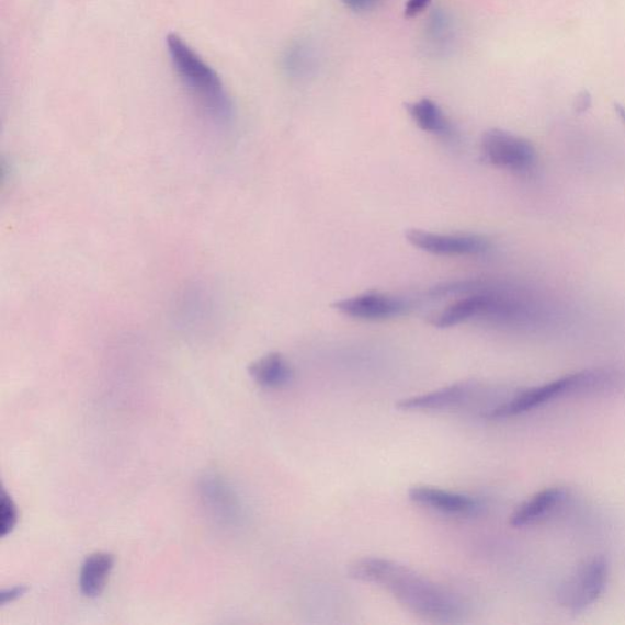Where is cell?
I'll return each instance as SVG.
<instances>
[{"label":"cell","mask_w":625,"mask_h":625,"mask_svg":"<svg viewBox=\"0 0 625 625\" xmlns=\"http://www.w3.org/2000/svg\"><path fill=\"white\" fill-rule=\"evenodd\" d=\"M349 576L362 583L380 587L409 612L430 622L452 623L465 613L461 601L450 591L391 559L364 557L354 560Z\"/></svg>","instance_id":"6da1fadb"},{"label":"cell","mask_w":625,"mask_h":625,"mask_svg":"<svg viewBox=\"0 0 625 625\" xmlns=\"http://www.w3.org/2000/svg\"><path fill=\"white\" fill-rule=\"evenodd\" d=\"M623 390H625V372L614 368L588 370L505 396L504 400L484 418L509 419L531 412L562 397L605 395Z\"/></svg>","instance_id":"7a4b0ae2"},{"label":"cell","mask_w":625,"mask_h":625,"mask_svg":"<svg viewBox=\"0 0 625 625\" xmlns=\"http://www.w3.org/2000/svg\"><path fill=\"white\" fill-rule=\"evenodd\" d=\"M167 46L172 67L193 99L214 122L228 124L232 102L218 72L180 36L169 35Z\"/></svg>","instance_id":"3957f363"},{"label":"cell","mask_w":625,"mask_h":625,"mask_svg":"<svg viewBox=\"0 0 625 625\" xmlns=\"http://www.w3.org/2000/svg\"><path fill=\"white\" fill-rule=\"evenodd\" d=\"M607 581V559L601 556L591 558L559 587L558 603L570 612H583L603 595Z\"/></svg>","instance_id":"277c9868"},{"label":"cell","mask_w":625,"mask_h":625,"mask_svg":"<svg viewBox=\"0 0 625 625\" xmlns=\"http://www.w3.org/2000/svg\"><path fill=\"white\" fill-rule=\"evenodd\" d=\"M480 148L484 159L493 167L524 172L536 164L537 154L532 143L500 128L485 133Z\"/></svg>","instance_id":"5b68a950"},{"label":"cell","mask_w":625,"mask_h":625,"mask_svg":"<svg viewBox=\"0 0 625 625\" xmlns=\"http://www.w3.org/2000/svg\"><path fill=\"white\" fill-rule=\"evenodd\" d=\"M406 239L420 251L444 257L480 255L491 248L488 237L477 234H439L411 229L406 232Z\"/></svg>","instance_id":"8992f818"},{"label":"cell","mask_w":625,"mask_h":625,"mask_svg":"<svg viewBox=\"0 0 625 625\" xmlns=\"http://www.w3.org/2000/svg\"><path fill=\"white\" fill-rule=\"evenodd\" d=\"M203 508L212 520L225 527H234L243 519V505L230 482L218 474H206L198 485Z\"/></svg>","instance_id":"52a82bcc"},{"label":"cell","mask_w":625,"mask_h":625,"mask_svg":"<svg viewBox=\"0 0 625 625\" xmlns=\"http://www.w3.org/2000/svg\"><path fill=\"white\" fill-rule=\"evenodd\" d=\"M333 308L343 316L370 321L393 319L406 315L408 310L404 299L380 291H368L359 296L338 300Z\"/></svg>","instance_id":"ba28073f"},{"label":"cell","mask_w":625,"mask_h":625,"mask_svg":"<svg viewBox=\"0 0 625 625\" xmlns=\"http://www.w3.org/2000/svg\"><path fill=\"white\" fill-rule=\"evenodd\" d=\"M504 307V296L479 294L462 298L430 319V325L439 329L454 328L474 318L500 320Z\"/></svg>","instance_id":"9c48e42d"},{"label":"cell","mask_w":625,"mask_h":625,"mask_svg":"<svg viewBox=\"0 0 625 625\" xmlns=\"http://www.w3.org/2000/svg\"><path fill=\"white\" fill-rule=\"evenodd\" d=\"M408 498L420 508L455 516H474L484 510L482 502L471 496L428 485H416L409 489Z\"/></svg>","instance_id":"30bf717a"},{"label":"cell","mask_w":625,"mask_h":625,"mask_svg":"<svg viewBox=\"0 0 625 625\" xmlns=\"http://www.w3.org/2000/svg\"><path fill=\"white\" fill-rule=\"evenodd\" d=\"M476 387L468 383H458L436 391L404 398L397 404L402 412H439L447 411L470 402Z\"/></svg>","instance_id":"8fae6325"},{"label":"cell","mask_w":625,"mask_h":625,"mask_svg":"<svg viewBox=\"0 0 625 625\" xmlns=\"http://www.w3.org/2000/svg\"><path fill=\"white\" fill-rule=\"evenodd\" d=\"M569 500L565 488H548L536 492L512 513L510 524L514 527L531 526L552 516Z\"/></svg>","instance_id":"7c38bea8"},{"label":"cell","mask_w":625,"mask_h":625,"mask_svg":"<svg viewBox=\"0 0 625 625\" xmlns=\"http://www.w3.org/2000/svg\"><path fill=\"white\" fill-rule=\"evenodd\" d=\"M457 29L454 19L444 9H436L427 20L423 43L428 56L444 58L454 49Z\"/></svg>","instance_id":"4fadbf2b"},{"label":"cell","mask_w":625,"mask_h":625,"mask_svg":"<svg viewBox=\"0 0 625 625\" xmlns=\"http://www.w3.org/2000/svg\"><path fill=\"white\" fill-rule=\"evenodd\" d=\"M251 378L257 385L266 390H279L294 380L293 365L282 353L273 352L263 355L248 368Z\"/></svg>","instance_id":"5bb4252c"},{"label":"cell","mask_w":625,"mask_h":625,"mask_svg":"<svg viewBox=\"0 0 625 625\" xmlns=\"http://www.w3.org/2000/svg\"><path fill=\"white\" fill-rule=\"evenodd\" d=\"M115 557L107 553H94L84 559L80 572V589L86 598L102 595L114 568Z\"/></svg>","instance_id":"9a60e30c"},{"label":"cell","mask_w":625,"mask_h":625,"mask_svg":"<svg viewBox=\"0 0 625 625\" xmlns=\"http://www.w3.org/2000/svg\"><path fill=\"white\" fill-rule=\"evenodd\" d=\"M407 111L420 130L440 137H450L455 133L454 125H452L443 107L433 100L423 99L409 103Z\"/></svg>","instance_id":"2e32d148"},{"label":"cell","mask_w":625,"mask_h":625,"mask_svg":"<svg viewBox=\"0 0 625 625\" xmlns=\"http://www.w3.org/2000/svg\"><path fill=\"white\" fill-rule=\"evenodd\" d=\"M318 54L311 43L299 39L285 49L282 58V68L291 80H307L318 69Z\"/></svg>","instance_id":"e0dca14e"},{"label":"cell","mask_w":625,"mask_h":625,"mask_svg":"<svg viewBox=\"0 0 625 625\" xmlns=\"http://www.w3.org/2000/svg\"><path fill=\"white\" fill-rule=\"evenodd\" d=\"M19 522L18 505L5 490L2 492V502H0V534L8 536L15 530Z\"/></svg>","instance_id":"ac0fdd59"},{"label":"cell","mask_w":625,"mask_h":625,"mask_svg":"<svg viewBox=\"0 0 625 625\" xmlns=\"http://www.w3.org/2000/svg\"><path fill=\"white\" fill-rule=\"evenodd\" d=\"M431 4V0H407L405 5V16L413 19L422 15Z\"/></svg>","instance_id":"d6986e66"},{"label":"cell","mask_w":625,"mask_h":625,"mask_svg":"<svg viewBox=\"0 0 625 625\" xmlns=\"http://www.w3.org/2000/svg\"><path fill=\"white\" fill-rule=\"evenodd\" d=\"M341 2L353 10V12H366V10H371L378 4L380 0H341Z\"/></svg>","instance_id":"ffe728a7"},{"label":"cell","mask_w":625,"mask_h":625,"mask_svg":"<svg viewBox=\"0 0 625 625\" xmlns=\"http://www.w3.org/2000/svg\"><path fill=\"white\" fill-rule=\"evenodd\" d=\"M27 592V587L25 586H18L14 588H10L7 590H3L2 592V605H7V603L9 602H13L15 600H18L21 596H24Z\"/></svg>","instance_id":"44dd1931"},{"label":"cell","mask_w":625,"mask_h":625,"mask_svg":"<svg viewBox=\"0 0 625 625\" xmlns=\"http://www.w3.org/2000/svg\"><path fill=\"white\" fill-rule=\"evenodd\" d=\"M591 103L592 100L590 93L588 91H583L578 95V99L576 101V110L579 113H584L589 110Z\"/></svg>","instance_id":"7402d4cb"},{"label":"cell","mask_w":625,"mask_h":625,"mask_svg":"<svg viewBox=\"0 0 625 625\" xmlns=\"http://www.w3.org/2000/svg\"><path fill=\"white\" fill-rule=\"evenodd\" d=\"M614 111H616L617 115L620 116L621 121L625 124V106L621 104H614Z\"/></svg>","instance_id":"603a6c76"}]
</instances>
